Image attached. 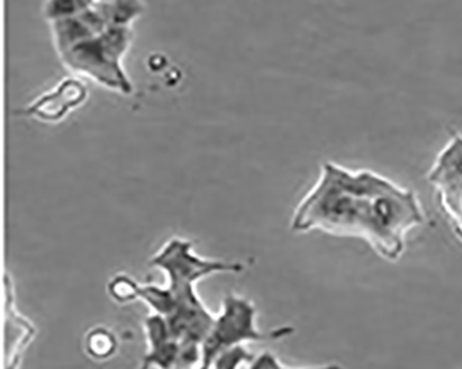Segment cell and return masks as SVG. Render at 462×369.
I'll return each instance as SVG.
<instances>
[{"instance_id": "1", "label": "cell", "mask_w": 462, "mask_h": 369, "mask_svg": "<svg viewBox=\"0 0 462 369\" xmlns=\"http://www.w3.org/2000/svg\"><path fill=\"white\" fill-rule=\"evenodd\" d=\"M423 223L425 214L412 190L369 170L351 171L327 161L294 210L291 229L357 237L381 257L396 262L409 232Z\"/></svg>"}, {"instance_id": "2", "label": "cell", "mask_w": 462, "mask_h": 369, "mask_svg": "<svg viewBox=\"0 0 462 369\" xmlns=\"http://www.w3.org/2000/svg\"><path fill=\"white\" fill-rule=\"evenodd\" d=\"M134 38V27H108L99 35L59 54V59L72 76L89 79L115 94L129 97L135 88L123 61L133 46Z\"/></svg>"}, {"instance_id": "3", "label": "cell", "mask_w": 462, "mask_h": 369, "mask_svg": "<svg viewBox=\"0 0 462 369\" xmlns=\"http://www.w3.org/2000/svg\"><path fill=\"white\" fill-rule=\"evenodd\" d=\"M291 332V327H281L267 334L260 332L255 327V309L252 301L231 293L224 300L223 311L216 317L208 337L201 345V364L199 369H210L219 355L232 348L240 347L242 343L282 339Z\"/></svg>"}, {"instance_id": "4", "label": "cell", "mask_w": 462, "mask_h": 369, "mask_svg": "<svg viewBox=\"0 0 462 369\" xmlns=\"http://www.w3.org/2000/svg\"><path fill=\"white\" fill-rule=\"evenodd\" d=\"M153 267L162 268L167 280H185L198 283L214 273L242 272V263L205 260L193 253L192 242L174 237L152 258Z\"/></svg>"}, {"instance_id": "5", "label": "cell", "mask_w": 462, "mask_h": 369, "mask_svg": "<svg viewBox=\"0 0 462 369\" xmlns=\"http://www.w3.org/2000/svg\"><path fill=\"white\" fill-rule=\"evenodd\" d=\"M428 180L438 190L441 208L462 241V135L454 134L436 159Z\"/></svg>"}, {"instance_id": "6", "label": "cell", "mask_w": 462, "mask_h": 369, "mask_svg": "<svg viewBox=\"0 0 462 369\" xmlns=\"http://www.w3.org/2000/svg\"><path fill=\"white\" fill-rule=\"evenodd\" d=\"M88 99L89 88L87 79L71 74L36 97L23 110L22 115L43 124L63 123L71 113L82 107Z\"/></svg>"}, {"instance_id": "7", "label": "cell", "mask_w": 462, "mask_h": 369, "mask_svg": "<svg viewBox=\"0 0 462 369\" xmlns=\"http://www.w3.org/2000/svg\"><path fill=\"white\" fill-rule=\"evenodd\" d=\"M49 28H51V42H53L54 49L58 54H61L71 49L72 46L99 35L103 31L107 30L108 24L102 13L97 10V6H94L76 17L64 18V20L51 23L49 24Z\"/></svg>"}, {"instance_id": "8", "label": "cell", "mask_w": 462, "mask_h": 369, "mask_svg": "<svg viewBox=\"0 0 462 369\" xmlns=\"http://www.w3.org/2000/svg\"><path fill=\"white\" fill-rule=\"evenodd\" d=\"M6 286V369H18L25 348L35 337V327L15 306L14 288L9 275L5 276Z\"/></svg>"}, {"instance_id": "9", "label": "cell", "mask_w": 462, "mask_h": 369, "mask_svg": "<svg viewBox=\"0 0 462 369\" xmlns=\"http://www.w3.org/2000/svg\"><path fill=\"white\" fill-rule=\"evenodd\" d=\"M95 6L102 13L108 27H134L146 10L144 0H112Z\"/></svg>"}, {"instance_id": "10", "label": "cell", "mask_w": 462, "mask_h": 369, "mask_svg": "<svg viewBox=\"0 0 462 369\" xmlns=\"http://www.w3.org/2000/svg\"><path fill=\"white\" fill-rule=\"evenodd\" d=\"M85 352L92 360L105 361L117 353L118 340L108 327L90 329L85 337Z\"/></svg>"}, {"instance_id": "11", "label": "cell", "mask_w": 462, "mask_h": 369, "mask_svg": "<svg viewBox=\"0 0 462 369\" xmlns=\"http://www.w3.org/2000/svg\"><path fill=\"white\" fill-rule=\"evenodd\" d=\"M94 6V0H45L42 15L51 24L64 18L76 17Z\"/></svg>"}, {"instance_id": "12", "label": "cell", "mask_w": 462, "mask_h": 369, "mask_svg": "<svg viewBox=\"0 0 462 369\" xmlns=\"http://www.w3.org/2000/svg\"><path fill=\"white\" fill-rule=\"evenodd\" d=\"M250 369H294L285 368V366L280 365V363L275 360V357L271 355H263L260 357L253 360V365ZM316 369V368H314ZM319 369H339V368H319Z\"/></svg>"}, {"instance_id": "13", "label": "cell", "mask_w": 462, "mask_h": 369, "mask_svg": "<svg viewBox=\"0 0 462 369\" xmlns=\"http://www.w3.org/2000/svg\"><path fill=\"white\" fill-rule=\"evenodd\" d=\"M95 5L97 4H106V2H112V0H94Z\"/></svg>"}]
</instances>
